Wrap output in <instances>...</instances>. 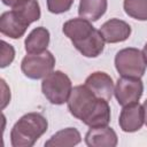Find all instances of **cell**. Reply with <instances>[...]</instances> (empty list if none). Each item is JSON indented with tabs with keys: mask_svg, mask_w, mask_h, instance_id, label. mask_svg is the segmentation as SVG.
I'll return each instance as SVG.
<instances>
[{
	"mask_svg": "<svg viewBox=\"0 0 147 147\" xmlns=\"http://www.w3.org/2000/svg\"><path fill=\"white\" fill-rule=\"evenodd\" d=\"M72 91V83L67 74L53 70L41 82V92L52 105H63L68 101Z\"/></svg>",
	"mask_w": 147,
	"mask_h": 147,
	"instance_id": "4",
	"label": "cell"
},
{
	"mask_svg": "<svg viewBox=\"0 0 147 147\" xmlns=\"http://www.w3.org/2000/svg\"><path fill=\"white\" fill-rule=\"evenodd\" d=\"M47 129L48 122L42 114L28 113L13 125L10 145L13 147H32Z\"/></svg>",
	"mask_w": 147,
	"mask_h": 147,
	"instance_id": "3",
	"label": "cell"
},
{
	"mask_svg": "<svg viewBox=\"0 0 147 147\" xmlns=\"http://www.w3.org/2000/svg\"><path fill=\"white\" fill-rule=\"evenodd\" d=\"M67 105L70 114L90 127L105 126L110 122L108 101L96 98L85 84L72 87Z\"/></svg>",
	"mask_w": 147,
	"mask_h": 147,
	"instance_id": "1",
	"label": "cell"
},
{
	"mask_svg": "<svg viewBox=\"0 0 147 147\" xmlns=\"http://www.w3.org/2000/svg\"><path fill=\"white\" fill-rule=\"evenodd\" d=\"M11 9L29 25L38 21L41 16L40 6L37 0H25L20 5L13 7Z\"/></svg>",
	"mask_w": 147,
	"mask_h": 147,
	"instance_id": "16",
	"label": "cell"
},
{
	"mask_svg": "<svg viewBox=\"0 0 147 147\" xmlns=\"http://www.w3.org/2000/svg\"><path fill=\"white\" fill-rule=\"evenodd\" d=\"M63 33L71 40L75 48L85 57H98L105 49V39L92 23L83 17L67 21L62 28Z\"/></svg>",
	"mask_w": 147,
	"mask_h": 147,
	"instance_id": "2",
	"label": "cell"
},
{
	"mask_svg": "<svg viewBox=\"0 0 147 147\" xmlns=\"http://www.w3.org/2000/svg\"><path fill=\"white\" fill-rule=\"evenodd\" d=\"M15 57V49L14 47L5 40H1V60H0V68L8 67Z\"/></svg>",
	"mask_w": 147,
	"mask_h": 147,
	"instance_id": "19",
	"label": "cell"
},
{
	"mask_svg": "<svg viewBox=\"0 0 147 147\" xmlns=\"http://www.w3.org/2000/svg\"><path fill=\"white\" fill-rule=\"evenodd\" d=\"M55 67V57L49 51L28 54L21 62V70L30 79H44Z\"/></svg>",
	"mask_w": 147,
	"mask_h": 147,
	"instance_id": "6",
	"label": "cell"
},
{
	"mask_svg": "<svg viewBox=\"0 0 147 147\" xmlns=\"http://www.w3.org/2000/svg\"><path fill=\"white\" fill-rule=\"evenodd\" d=\"M82 141L80 132L76 127H65L54 133L46 142L47 147H69L76 146Z\"/></svg>",
	"mask_w": 147,
	"mask_h": 147,
	"instance_id": "15",
	"label": "cell"
},
{
	"mask_svg": "<svg viewBox=\"0 0 147 147\" xmlns=\"http://www.w3.org/2000/svg\"><path fill=\"white\" fill-rule=\"evenodd\" d=\"M85 85L87 88L100 99L110 101L114 94L115 85L113 78L105 71H94L85 79Z\"/></svg>",
	"mask_w": 147,
	"mask_h": 147,
	"instance_id": "9",
	"label": "cell"
},
{
	"mask_svg": "<svg viewBox=\"0 0 147 147\" xmlns=\"http://www.w3.org/2000/svg\"><path fill=\"white\" fill-rule=\"evenodd\" d=\"M1 1H2V3H3V5H6V6H8V7L13 8V7H15V6L20 5L21 2H23V1H25V0H1Z\"/></svg>",
	"mask_w": 147,
	"mask_h": 147,
	"instance_id": "21",
	"label": "cell"
},
{
	"mask_svg": "<svg viewBox=\"0 0 147 147\" xmlns=\"http://www.w3.org/2000/svg\"><path fill=\"white\" fill-rule=\"evenodd\" d=\"M47 1V9L52 14H63L68 11L74 0H46Z\"/></svg>",
	"mask_w": 147,
	"mask_h": 147,
	"instance_id": "18",
	"label": "cell"
},
{
	"mask_svg": "<svg viewBox=\"0 0 147 147\" xmlns=\"http://www.w3.org/2000/svg\"><path fill=\"white\" fill-rule=\"evenodd\" d=\"M123 8L127 16L138 21H147V0H124Z\"/></svg>",
	"mask_w": 147,
	"mask_h": 147,
	"instance_id": "17",
	"label": "cell"
},
{
	"mask_svg": "<svg viewBox=\"0 0 147 147\" xmlns=\"http://www.w3.org/2000/svg\"><path fill=\"white\" fill-rule=\"evenodd\" d=\"M28 28L29 24L25 23L13 9L2 13L0 16V32L11 39H20L23 37Z\"/></svg>",
	"mask_w": 147,
	"mask_h": 147,
	"instance_id": "12",
	"label": "cell"
},
{
	"mask_svg": "<svg viewBox=\"0 0 147 147\" xmlns=\"http://www.w3.org/2000/svg\"><path fill=\"white\" fill-rule=\"evenodd\" d=\"M108 0H79L78 15L90 22L101 18L107 11Z\"/></svg>",
	"mask_w": 147,
	"mask_h": 147,
	"instance_id": "14",
	"label": "cell"
},
{
	"mask_svg": "<svg viewBox=\"0 0 147 147\" xmlns=\"http://www.w3.org/2000/svg\"><path fill=\"white\" fill-rule=\"evenodd\" d=\"M141 53H142V56H144V60H145V63H146V65H147V42L145 44V46H144V48H142V51H141Z\"/></svg>",
	"mask_w": 147,
	"mask_h": 147,
	"instance_id": "23",
	"label": "cell"
},
{
	"mask_svg": "<svg viewBox=\"0 0 147 147\" xmlns=\"http://www.w3.org/2000/svg\"><path fill=\"white\" fill-rule=\"evenodd\" d=\"M100 32L106 42L116 44L125 41L131 36L132 30L130 24L125 21L119 18H110L101 25Z\"/></svg>",
	"mask_w": 147,
	"mask_h": 147,
	"instance_id": "10",
	"label": "cell"
},
{
	"mask_svg": "<svg viewBox=\"0 0 147 147\" xmlns=\"http://www.w3.org/2000/svg\"><path fill=\"white\" fill-rule=\"evenodd\" d=\"M85 144L88 147H115L118 138L115 130L108 125L90 127L85 134Z\"/></svg>",
	"mask_w": 147,
	"mask_h": 147,
	"instance_id": "11",
	"label": "cell"
},
{
	"mask_svg": "<svg viewBox=\"0 0 147 147\" xmlns=\"http://www.w3.org/2000/svg\"><path fill=\"white\" fill-rule=\"evenodd\" d=\"M49 31L44 26L34 28L25 38L24 47L28 54H37L47 49L49 45Z\"/></svg>",
	"mask_w": 147,
	"mask_h": 147,
	"instance_id": "13",
	"label": "cell"
},
{
	"mask_svg": "<svg viewBox=\"0 0 147 147\" xmlns=\"http://www.w3.org/2000/svg\"><path fill=\"white\" fill-rule=\"evenodd\" d=\"M142 108H144V119H145V124H146V126H147V99L144 101Z\"/></svg>",
	"mask_w": 147,
	"mask_h": 147,
	"instance_id": "22",
	"label": "cell"
},
{
	"mask_svg": "<svg viewBox=\"0 0 147 147\" xmlns=\"http://www.w3.org/2000/svg\"><path fill=\"white\" fill-rule=\"evenodd\" d=\"M145 124L144 108L139 102L124 106L119 114L118 125L123 132L132 133L139 131Z\"/></svg>",
	"mask_w": 147,
	"mask_h": 147,
	"instance_id": "8",
	"label": "cell"
},
{
	"mask_svg": "<svg viewBox=\"0 0 147 147\" xmlns=\"http://www.w3.org/2000/svg\"><path fill=\"white\" fill-rule=\"evenodd\" d=\"M1 86H2V102H1V109H5V107L10 101V91L6 85L5 79H1Z\"/></svg>",
	"mask_w": 147,
	"mask_h": 147,
	"instance_id": "20",
	"label": "cell"
},
{
	"mask_svg": "<svg viewBox=\"0 0 147 147\" xmlns=\"http://www.w3.org/2000/svg\"><path fill=\"white\" fill-rule=\"evenodd\" d=\"M144 93V84L141 78L122 77L115 84L114 95L119 106L124 107L131 103L139 102Z\"/></svg>",
	"mask_w": 147,
	"mask_h": 147,
	"instance_id": "7",
	"label": "cell"
},
{
	"mask_svg": "<svg viewBox=\"0 0 147 147\" xmlns=\"http://www.w3.org/2000/svg\"><path fill=\"white\" fill-rule=\"evenodd\" d=\"M146 63L140 49L126 47L115 55V68L122 77L141 78L146 71Z\"/></svg>",
	"mask_w": 147,
	"mask_h": 147,
	"instance_id": "5",
	"label": "cell"
}]
</instances>
